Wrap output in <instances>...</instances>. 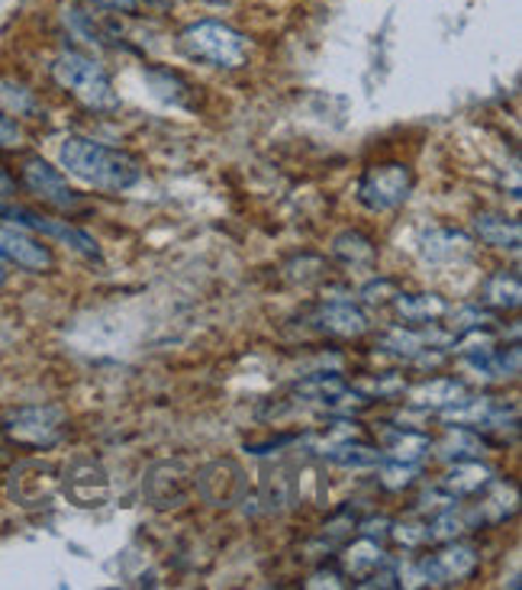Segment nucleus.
Wrapping results in <instances>:
<instances>
[{"mask_svg":"<svg viewBox=\"0 0 522 590\" xmlns=\"http://www.w3.org/2000/svg\"><path fill=\"white\" fill-rule=\"evenodd\" d=\"M333 258L348 271H374L378 268V245L361 230H343L333 239Z\"/></svg>","mask_w":522,"mask_h":590,"instance_id":"nucleus-18","label":"nucleus"},{"mask_svg":"<svg viewBox=\"0 0 522 590\" xmlns=\"http://www.w3.org/2000/svg\"><path fill=\"white\" fill-rule=\"evenodd\" d=\"M177 49L190 61L213 68H242L248 61V43L242 33L220 20H197L181 30Z\"/></svg>","mask_w":522,"mask_h":590,"instance_id":"nucleus-3","label":"nucleus"},{"mask_svg":"<svg viewBox=\"0 0 522 590\" xmlns=\"http://www.w3.org/2000/svg\"><path fill=\"white\" fill-rule=\"evenodd\" d=\"M190 490H194V472L181 459L152 465L149 474H146V481H142V494H146V500L155 510H177V507H184Z\"/></svg>","mask_w":522,"mask_h":590,"instance_id":"nucleus-9","label":"nucleus"},{"mask_svg":"<svg viewBox=\"0 0 522 590\" xmlns=\"http://www.w3.org/2000/svg\"><path fill=\"white\" fill-rule=\"evenodd\" d=\"M53 78H56L58 88H65L88 111L111 114V111L119 107V94H116L111 74L97 61L81 56V53H61V56H56Z\"/></svg>","mask_w":522,"mask_h":590,"instance_id":"nucleus-2","label":"nucleus"},{"mask_svg":"<svg viewBox=\"0 0 522 590\" xmlns=\"http://www.w3.org/2000/svg\"><path fill=\"white\" fill-rule=\"evenodd\" d=\"M68 429V414L58 404H33L3 416L0 432L23 449H53Z\"/></svg>","mask_w":522,"mask_h":590,"instance_id":"nucleus-4","label":"nucleus"},{"mask_svg":"<svg viewBox=\"0 0 522 590\" xmlns=\"http://www.w3.org/2000/svg\"><path fill=\"white\" fill-rule=\"evenodd\" d=\"M358 588H381V590L401 588V578H397V565H391V562L378 565V568H374L371 575H364V578L358 581Z\"/></svg>","mask_w":522,"mask_h":590,"instance_id":"nucleus-33","label":"nucleus"},{"mask_svg":"<svg viewBox=\"0 0 522 590\" xmlns=\"http://www.w3.org/2000/svg\"><path fill=\"white\" fill-rule=\"evenodd\" d=\"M474 248H477L474 239L462 233V230L439 227V230H429V233L419 236V252L432 265H459V262H467L474 255Z\"/></svg>","mask_w":522,"mask_h":590,"instance_id":"nucleus-16","label":"nucleus"},{"mask_svg":"<svg viewBox=\"0 0 522 590\" xmlns=\"http://www.w3.org/2000/svg\"><path fill=\"white\" fill-rule=\"evenodd\" d=\"M387 562V555H384V548H381V542L378 539H368V535H358L351 545H346V552H343V558H339V565H343V575L351 578V581H361L364 575H371L378 565H384Z\"/></svg>","mask_w":522,"mask_h":590,"instance_id":"nucleus-23","label":"nucleus"},{"mask_svg":"<svg viewBox=\"0 0 522 590\" xmlns=\"http://www.w3.org/2000/svg\"><path fill=\"white\" fill-rule=\"evenodd\" d=\"M480 300H484L487 310H497V313H507V310L513 313V310H520V275H513V271H497V275H490V278L484 281V288H480Z\"/></svg>","mask_w":522,"mask_h":590,"instance_id":"nucleus-25","label":"nucleus"},{"mask_svg":"<svg viewBox=\"0 0 522 590\" xmlns=\"http://www.w3.org/2000/svg\"><path fill=\"white\" fill-rule=\"evenodd\" d=\"M484 497H480V504L474 507V513H467V520H471V527H500V523H507L510 517H517V510H520V490H517V484L513 481H497V477H490V484L480 490Z\"/></svg>","mask_w":522,"mask_h":590,"instance_id":"nucleus-14","label":"nucleus"},{"mask_svg":"<svg viewBox=\"0 0 522 590\" xmlns=\"http://www.w3.org/2000/svg\"><path fill=\"white\" fill-rule=\"evenodd\" d=\"M20 177H23L26 190L36 200H43V204H49L56 210H65V213L81 210V197L71 190V184L65 181V175L58 169H53L43 155H26L23 169H20Z\"/></svg>","mask_w":522,"mask_h":590,"instance_id":"nucleus-8","label":"nucleus"},{"mask_svg":"<svg viewBox=\"0 0 522 590\" xmlns=\"http://www.w3.org/2000/svg\"><path fill=\"white\" fill-rule=\"evenodd\" d=\"M0 217L20 223V227H26V230H36V233H43V236L58 239L61 245H68V248H74L78 255H84L88 262H101V258H104L97 239L91 236V233H84V230H78V227H71L68 220H49V217H39V213H33V210H23V207H16V210H13V207H0Z\"/></svg>","mask_w":522,"mask_h":590,"instance_id":"nucleus-10","label":"nucleus"},{"mask_svg":"<svg viewBox=\"0 0 522 590\" xmlns=\"http://www.w3.org/2000/svg\"><path fill=\"white\" fill-rule=\"evenodd\" d=\"M97 3L119 10V13H136V7H139V0H97Z\"/></svg>","mask_w":522,"mask_h":590,"instance_id":"nucleus-39","label":"nucleus"},{"mask_svg":"<svg viewBox=\"0 0 522 590\" xmlns=\"http://www.w3.org/2000/svg\"><path fill=\"white\" fill-rule=\"evenodd\" d=\"M355 530L361 532V535H368V539L384 542V539H387V532H391V520H387V517H371V520H361Z\"/></svg>","mask_w":522,"mask_h":590,"instance_id":"nucleus-35","label":"nucleus"},{"mask_svg":"<svg viewBox=\"0 0 522 590\" xmlns=\"http://www.w3.org/2000/svg\"><path fill=\"white\" fill-rule=\"evenodd\" d=\"M397 323L404 326H432L449 316V303L439 294H401L391 300Z\"/></svg>","mask_w":522,"mask_h":590,"instance_id":"nucleus-17","label":"nucleus"},{"mask_svg":"<svg viewBox=\"0 0 522 590\" xmlns=\"http://www.w3.org/2000/svg\"><path fill=\"white\" fill-rule=\"evenodd\" d=\"M378 468H381V472H378V484H381L384 490L401 494V490H406V487H413V484H416V465H406V462H394V459H387V462H381Z\"/></svg>","mask_w":522,"mask_h":590,"instance_id":"nucleus-30","label":"nucleus"},{"mask_svg":"<svg viewBox=\"0 0 522 590\" xmlns=\"http://www.w3.org/2000/svg\"><path fill=\"white\" fill-rule=\"evenodd\" d=\"M474 233L484 245L490 248H510V252H520L522 230L520 220L507 217V213H494V210H484L474 217Z\"/></svg>","mask_w":522,"mask_h":590,"instance_id":"nucleus-21","label":"nucleus"},{"mask_svg":"<svg viewBox=\"0 0 522 590\" xmlns=\"http://www.w3.org/2000/svg\"><path fill=\"white\" fill-rule=\"evenodd\" d=\"M329 465H339V468H351V472H364V468H378L384 462V452L364 439H339L333 446H326L320 452Z\"/></svg>","mask_w":522,"mask_h":590,"instance_id":"nucleus-20","label":"nucleus"},{"mask_svg":"<svg viewBox=\"0 0 522 590\" xmlns=\"http://www.w3.org/2000/svg\"><path fill=\"white\" fill-rule=\"evenodd\" d=\"M487 452V439L474 426H455L449 423L445 436L436 442V455L445 462H464V459H480Z\"/></svg>","mask_w":522,"mask_h":590,"instance_id":"nucleus-22","label":"nucleus"},{"mask_svg":"<svg viewBox=\"0 0 522 590\" xmlns=\"http://www.w3.org/2000/svg\"><path fill=\"white\" fill-rule=\"evenodd\" d=\"M306 588H346V585H343V575H339V571H316V575L306 581Z\"/></svg>","mask_w":522,"mask_h":590,"instance_id":"nucleus-37","label":"nucleus"},{"mask_svg":"<svg viewBox=\"0 0 522 590\" xmlns=\"http://www.w3.org/2000/svg\"><path fill=\"white\" fill-rule=\"evenodd\" d=\"M329 275V265L320 258V255H297L285 265V278L290 285H300V288H310V285H323Z\"/></svg>","mask_w":522,"mask_h":590,"instance_id":"nucleus-27","label":"nucleus"},{"mask_svg":"<svg viewBox=\"0 0 522 590\" xmlns=\"http://www.w3.org/2000/svg\"><path fill=\"white\" fill-rule=\"evenodd\" d=\"M58 494V468L43 459H26L10 472V497L20 507H46Z\"/></svg>","mask_w":522,"mask_h":590,"instance_id":"nucleus-11","label":"nucleus"},{"mask_svg":"<svg viewBox=\"0 0 522 590\" xmlns=\"http://www.w3.org/2000/svg\"><path fill=\"white\" fill-rule=\"evenodd\" d=\"M58 162L61 169H68V175L111 194L129 190L142 181V165L129 152L88 136H68L58 149Z\"/></svg>","mask_w":522,"mask_h":590,"instance_id":"nucleus-1","label":"nucleus"},{"mask_svg":"<svg viewBox=\"0 0 522 590\" xmlns=\"http://www.w3.org/2000/svg\"><path fill=\"white\" fill-rule=\"evenodd\" d=\"M351 387L374 404V401H391V397L404 394L406 381L404 378H397V374H378V378H361V381H355Z\"/></svg>","mask_w":522,"mask_h":590,"instance_id":"nucleus-28","label":"nucleus"},{"mask_svg":"<svg viewBox=\"0 0 522 590\" xmlns=\"http://www.w3.org/2000/svg\"><path fill=\"white\" fill-rule=\"evenodd\" d=\"M290 494H293V504H323L326 494H329V481L326 472L316 465V462H306L300 465L297 472H290Z\"/></svg>","mask_w":522,"mask_h":590,"instance_id":"nucleus-26","label":"nucleus"},{"mask_svg":"<svg viewBox=\"0 0 522 590\" xmlns=\"http://www.w3.org/2000/svg\"><path fill=\"white\" fill-rule=\"evenodd\" d=\"M406 394V407L419 410V414H442L445 407L459 404L464 394H467V384L459 381V378H429L416 387L404 391Z\"/></svg>","mask_w":522,"mask_h":590,"instance_id":"nucleus-15","label":"nucleus"},{"mask_svg":"<svg viewBox=\"0 0 522 590\" xmlns=\"http://www.w3.org/2000/svg\"><path fill=\"white\" fill-rule=\"evenodd\" d=\"M3 281H7V271H3V265H0V288H3Z\"/></svg>","mask_w":522,"mask_h":590,"instance_id":"nucleus-40","label":"nucleus"},{"mask_svg":"<svg viewBox=\"0 0 522 590\" xmlns=\"http://www.w3.org/2000/svg\"><path fill=\"white\" fill-rule=\"evenodd\" d=\"M310 323H313L316 333H323V336H329V339H361V336L371 329L368 313H364L355 300H348V297H329V300H323V303L313 310Z\"/></svg>","mask_w":522,"mask_h":590,"instance_id":"nucleus-12","label":"nucleus"},{"mask_svg":"<svg viewBox=\"0 0 522 590\" xmlns=\"http://www.w3.org/2000/svg\"><path fill=\"white\" fill-rule=\"evenodd\" d=\"M0 258L23 271H33V275H46L56 268V255L43 239H36L20 227H10V223H0Z\"/></svg>","mask_w":522,"mask_h":590,"instance_id":"nucleus-13","label":"nucleus"},{"mask_svg":"<svg viewBox=\"0 0 522 590\" xmlns=\"http://www.w3.org/2000/svg\"><path fill=\"white\" fill-rule=\"evenodd\" d=\"M58 490L81 510H97L111 500V474L97 459H74L58 474Z\"/></svg>","mask_w":522,"mask_h":590,"instance_id":"nucleus-6","label":"nucleus"},{"mask_svg":"<svg viewBox=\"0 0 522 590\" xmlns=\"http://www.w3.org/2000/svg\"><path fill=\"white\" fill-rule=\"evenodd\" d=\"M387 539H394V542L404 545V548H422V545H429L426 523H422V520H404V523H394V520H391Z\"/></svg>","mask_w":522,"mask_h":590,"instance_id":"nucleus-31","label":"nucleus"},{"mask_svg":"<svg viewBox=\"0 0 522 590\" xmlns=\"http://www.w3.org/2000/svg\"><path fill=\"white\" fill-rule=\"evenodd\" d=\"M13 194H16V181L0 169V204H3V200H10Z\"/></svg>","mask_w":522,"mask_h":590,"instance_id":"nucleus-38","label":"nucleus"},{"mask_svg":"<svg viewBox=\"0 0 522 590\" xmlns=\"http://www.w3.org/2000/svg\"><path fill=\"white\" fill-rule=\"evenodd\" d=\"M429 452H432V442H429V436L419 432V429L397 426V429H387V432H384V455L394 459V462L416 465V462H422Z\"/></svg>","mask_w":522,"mask_h":590,"instance_id":"nucleus-24","label":"nucleus"},{"mask_svg":"<svg viewBox=\"0 0 522 590\" xmlns=\"http://www.w3.org/2000/svg\"><path fill=\"white\" fill-rule=\"evenodd\" d=\"M0 104L7 107V114H16V117H23V114H36L39 111V104H36V94L26 88V84H20V81H0Z\"/></svg>","mask_w":522,"mask_h":590,"instance_id":"nucleus-29","label":"nucleus"},{"mask_svg":"<svg viewBox=\"0 0 522 590\" xmlns=\"http://www.w3.org/2000/svg\"><path fill=\"white\" fill-rule=\"evenodd\" d=\"M409 190H413V169L404 162H381L358 177L355 197L364 210L387 213V210L404 207Z\"/></svg>","mask_w":522,"mask_h":590,"instance_id":"nucleus-5","label":"nucleus"},{"mask_svg":"<svg viewBox=\"0 0 522 590\" xmlns=\"http://www.w3.org/2000/svg\"><path fill=\"white\" fill-rule=\"evenodd\" d=\"M401 294V288L387 278H378V281H368L361 288V303L364 306H391V300Z\"/></svg>","mask_w":522,"mask_h":590,"instance_id":"nucleus-32","label":"nucleus"},{"mask_svg":"<svg viewBox=\"0 0 522 590\" xmlns=\"http://www.w3.org/2000/svg\"><path fill=\"white\" fill-rule=\"evenodd\" d=\"M494 472L480 462V459H464V462H452V468L442 474L439 487L449 494V497H474L480 494L487 484H490Z\"/></svg>","mask_w":522,"mask_h":590,"instance_id":"nucleus-19","label":"nucleus"},{"mask_svg":"<svg viewBox=\"0 0 522 590\" xmlns=\"http://www.w3.org/2000/svg\"><path fill=\"white\" fill-rule=\"evenodd\" d=\"M293 442H300V436H281V439H268V442H252V446H245L252 455H271V449L278 452V449H285V446H293Z\"/></svg>","mask_w":522,"mask_h":590,"instance_id":"nucleus-36","label":"nucleus"},{"mask_svg":"<svg viewBox=\"0 0 522 590\" xmlns=\"http://www.w3.org/2000/svg\"><path fill=\"white\" fill-rule=\"evenodd\" d=\"M23 142V129L10 114H0V149H16Z\"/></svg>","mask_w":522,"mask_h":590,"instance_id":"nucleus-34","label":"nucleus"},{"mask_svg":"<svg viewBox=\"0 0 522 590\" xmlns=\"http://www.w3.org/2000/svg\"><path fill=\"white\" fill-rule=\"evenodd\" d=\"M194 490L210 507H232V504L245 500L248 477L235 459H213L194 472Z\"/></svg>","mask_w":522,"mask_h":590,"instance_id":"nucleus-7","label":"nucleus"}]
</instances>
